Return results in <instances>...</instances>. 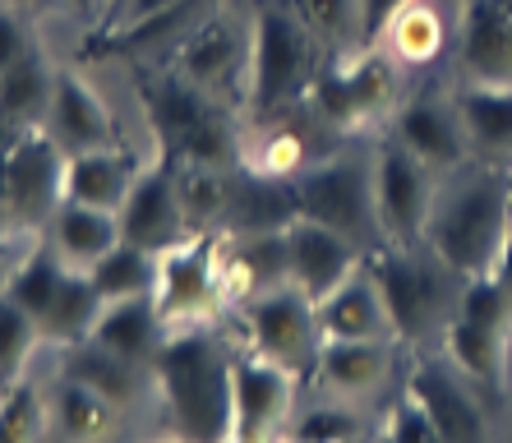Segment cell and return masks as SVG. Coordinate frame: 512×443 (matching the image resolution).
<instances>
[{"label": "cell", "instance_id": "1", "mask_svg": "<svg viewBox=\"0 0 512 443\" xmlns=\"http://www.w3.org/2000/svg\"><path fill=\"white\" fill-rule=\"evenodd\" d=\"M231 365L236 356L203 324L171 328L162 337L153 374L180 443H231V420H236Z\"/></svg>", "mask_w": 512, "mask_h": 443}, {"label": "cell", "instance_id": "2", "mask_svg": "<svg viewBox=\"0 0 512 443\" xmlns=\"http://www.w3.org/2000/svg\"><path fill=\"white\" fill-rule=\"evenodd\" d=\"M508 222V176L499 167H457L434 194L425 222V250L439 254L462 282L489 277Z\"/></svg>", "mask_w": 512, "mask_h": 443}, {"label": "cell", "instance_id": "3", "mask_svg": "<svg viewBox=\"0 0 512 443\" xmlns=\"http://www.w3.org/2000/svg\"><path fill=\"white\" fill-rule=\"evenodd\" d=\"M139 102L148 111L162 162H171V167H213V171H231L245 162V148L236 139L227 107L208 88L190 84L180 70L139 79Z\"/></svg>", "mask_w": 512, "mask_h": 443}, {"label": "cell", "instance_id": "4", "mask_svg": "<svg viewBox=\"0 0 512 443\" xmlns=\"http://www.w3.org/2000/svg\"><path fill=\"white\" fill-rule=\"evenodd\" d=\"M319 47L323 42L286 5H263L250 28V107L259 116H282L305 102L323 65Z\"/></svg>", "mask_w": 512, "mask_h": 443}, {"label": "cell", "instance_id": "5", "mask_svg": "<svg viewBox=\"0 0 512 443\" xmlns=\"http://www.w3.org/2000/svg\"><path fill=\"white\" fill-rule=\"evenodd\" d=\"M365 273L374 277V287L383 296V310L393 319V333L406 342H425L434 328H448V305L457 310L453 296V268L443 264L439 254H420L416 245H379L365 259Z\"/></svg>", "mask_w": 512, "mask_h": 443}, {"label": "cell", "instance_id": "6", "mask_svg": "<svg viewBox=\"0 0 512 443\" xmlns=\"http://www.w3.org/2000/svg\"><path fill=\"white\" fill-rule=\"evenodd\" d=\"M286 185H291L296 217H310V222L346 236L360 250L374 240V231H379V217H374V162L365 167L356 157H328V162H314L300 176H291Z\"/></svg>", "mask_w": 512, "mask_h": 443}, {"label": "cell", "instance_id": "7", "mask_svg": "<svg viewBox=\"0 0 512 443\" xmlns=\"http://www.w3.org/2000/svg\"><path fill=\"white\" fill-rule=\"evenodd\" d=\"M157 314L162 328H194L208 324L227 305L222 282V236L217 231H190V236L157 254Z\"/></svg>", "mask_w": 512, "mask_h": 443}, {"label": "cell", "instance_id": "8", "mask_svg": "<svg viewBox=\"0 0 512 443\" xmlns=\"http://www.w3.org/2000/svg\"><path fill=\"white\" fill-rule=\"evenodd\" d=\"M512 305L494 287V277H471L457 291V310L443 328L448 356L466 374V384L485 388L489 397L503 393V333H508Z\"/></svg>", "mask_w": 512, "mask_h": 443}, {"label": "cell", "instance_id": "9", "mask_svg": "<svg viewBox=\"0 0 512 443\" xmlns=\"http://www.w3.org/2000/svg\"><path fill=\"white\" fill-rule=\"evenodd\" d=\"M305 107L328 130H356L365 120H379L397 107L393 60L379 51H360L346 60H328L314 74Z\"/></svg>", "mask_w": 512, "mask_h": 443}, {"label": "cell", "instance_id": "10", "mask_svg": "<svg viewBox=\"0 0 512 443\" xmlns=\"http://www.w3.org/2000/svg\"><path fill=\"white\" fill-rule=\"evenodd\" d=\"M65 162L70 153L47 125H28L14 139V148L0 157V194L10 227H47L51 213L65 204Z\"/></svg>", "mask_w": 512, "mask_h": 443}, {"label": "cell", "instance_id": "11", "mask_svg": "<svg viewBox=\"0 0 512 443\" xmlns=\"http://www.w3.org/2000/svg\"><path fill=\"white\" fill-rule=\"evenodd\" d=\"M439 194V171H429L402 139L374 153V217L383 245H425V222Z\"/></svg>", "mask_w": 512, "mask_h": 443}, {"label": "cell", "instance_id": "12", "mask_svg": "<svg viewBox=\"0 0 512 443\" xmlns=\"http://www.w3.org/2000/svg\"><path fill=\"white\" fill-rule=\"evenodd\" d=\"M250 351L268 356L273 365L291 370L296 379L314 374L323 351L319 310L300 287H273L250 300Z\"/></svg>", "mask_w": 512, "mask_h": 443}, {"label": "cell", "instance_id": "13", "mask_svg": "<svg viewBox=\"0 0 512 443\" xmlns=\"http://www.w3.org/2000/svg\"><path fill=\"white\" fill-rule=\"evenodd\" d=\"M171 70L208 93H250V33L231 14H208L185 42H176Z\"/></svg>", "mask_w": 512, "mask_h": 443}, {"label": "cell", "instance_id": "14", "mask_svg": "<svg viewBox=\"0 0 512 443\" xmlns=\"http://www.w3.org/2000/svg\"><path fill=\"white\" fill-rule=\"evenodd\" d=\"M231 384H236L231 443H273L277 425L286 420V407H291V393H296V374L273 365L259 351H245L231 365Z\"/></svg>", "mask_w": 512, "mask_h": 443}, {"label": "cell", "instance_id": "15", "mask_svg": "<svg viewBox=\"0 0 512 443\" xmlns=\"http://www.w3.org/2000/svg\"><path fill=\"white\" fill-rule=\"evenodd\" d=\"M282 236H286V282L305 291L314 305L323 296H333L360 264V245H351L346 236L319 227L310 217H296L291 227H282Z\"/></svg>", "mask_w": 512, "mask_h": 443}, {"label": "cell", "instance_id": "16", "mask_svg": "<svg viewBox=\"0 0 512 443\" xmlns=\"http://www.w3.org/2000/svg\"><path fill=\"white\" fill-rule=\"evenodd\" d=\"M406 397L425 411L443 443H485L489 439L480 397L471 393L448 365H439V360H420L416 370H411Z\"/></svg>", "mask_w": 512, "mask_h": 443}, {"label": "cell", "instance_id": "17", "mask_svg": "<svg viewBox=\"0 0 512 443\" xmlns=\"http://www.w3.org/2000/svg\"><path fill=\"white\" fill-rule=\"evenodd\" d=\"M185 236H190V227H185V213H180L171 167L157 162V167L139 171L130 199L120 208V240H130L148 254H162L171 245H180Z\"/></svg>", "mask_w": 512, "mask_h": 443}, {"label": "cell", "instance_id": "18", "mask_svg": "<svg viewBox=\"0 0 512 443\" xmlns=\"http://www.w3.org/2000/svg\"><path fill=\"white\" fill-rule=\"evenodd\" d=\"M397 139H402L429 171H439V176L457 171L466 157H471L457 102H439V97H411V102L397 111Z\"/></svg>", "mask_w": 512, "mask_h": 443}, {"label": "cell", "instance_id": "19", "mask_svg": "<svg viewBox=\"0 0 512 443\" xmlns=\"http://www.w3.org/2000/svg\"><path fill=\"white\" fill-rule=\"evenodd\" d=\"M47 130L56 134V144L74 157V153L111 148V139H116V120H111L107 102H102L79 74L56 70L51 107H47Z\"/></svg>", "mask_w": 512, "mask_h": 443}, {"label": "cell", "instance_id": "20", "mask_svg": "<svg viewBox=\"0 0 512 443\" xmlns=\"http://www.w3.org/2000/svg\"><path fill=\"white\" fill-rule=\"evenodd\" d=\"M314 310H319L323 342H383V337H393V319L383 310L379 287L360 268L346 277L333 296H323Z\"/></svg>", "mask_w": 512, "mask_h": 443}, {"label": "cell", "instance_id": "21", "mask_svg": "<svg viewBox=\"0 0 512 443\" xmlns=\"http://www.w3.org/2000/svg\"><path fill=\"white\" fill-rule=\"evenodd\" d=\"M139 162L125 148H97V153H74L65 162V199L70 204H88L102 213H120L130 199L134 180H139Z\"/></svg>", "mask_w": 512, "mask_h": 443}, {"label": "cell", "instance_id": "22", "mask_svg": "<svg viewBox=\"0 0 512 443\" xmlns=\"http://www.w3.org/2000/svg\"><path fill=\"white\" fill-rule=\"evenodd\" d=\"M462 70L471 84H512V19L485 0H462Z\"/></svg>", "mask_w": 512, "mask_h": 443}, {"label": "cell", "instance_id": "23", "mask_svg": "<svg viewBox=\"0 0 512 443\" xmlns=\"http://www.w3.org/2000/svg\"><path fill=\"white\" fill-rule=\"evenodd\" d=\"M162 337H167V328H162L157 300L153 296H130V300H107V305H102L88 342L107 347L111 356L130 360V365H143V360L157 356Z\"/></svg>", "mask_w": 512, "mask_h": 443}, {"label": "cell", "instance_id": "24", "mask_svg": "<svg viewBox=\"0 0 512 443\" xmlns=\"http://www.w3.org/2000/svg\"><path fill=\"white\" fill-rule=\"evenodd\" d=\"M51 231V250L65 268L74 273H88V268L111 254L120 245V213H102V208H88V204H65L51 213L47 222Z\"/></svg>", "mask_w": 512, "mask_h": 443}, {"label": "cell", "instance_id": "25", "mask_svg": "<svg viewBox=\"0 0 512 443\" xmlns=\"http://www.w3.org/2000/svg\"><path fill=\"white\" fill-rule=\"evenodd\" d=\"M393 370V337L383 342H323L319 351V388L337 397H365Z\"/></svg>", "mask_w": 512, "mask_h": 443}, {"label": "cell", "instance_id": "26", "mask_svg": "<svg viewBox=\"0 0 512 443\" xmlns=\"http://www.w3.org/2000/svg\"><path fill=\"white\" fill-rule=\"evenodd\" d=\"M213 5L217 0H176L167 10L120 24L102 47H88V56H143V51H153V47H176V42H185L213 14Z\"/></svg>", "mask_w": 512, "mask_h": 443}, {"label": "cell", "instance_id": "27", "mask_svg": "<svg viewBox=\"0 0 512 443\" xmlns=\"http://www.w3.org/2000/svg\"><path fill=\"white\" fill-rule=\"evenodd\" d=\"M457 116L476 153H512V84H466L457 93Z\"/></svg>", "mask_w": 512, "mask_h": 443}, {"label": "cell", "instance_id": "28", "mask_svg": "<svg viewBox=\"0 0 512 443\" xmlns=\"http://www.w3.org/2000/svg\"><path fill=\"white\" fill-rule=\"evenodd\" d=\"M51 416H56L60 434L70 443H102L116 434L120 425V407L116 402H107L102 393H93L88 384H79V379H70V374H60L56 388H51Z\"/></svg>", "mask_w": 512, "mask_h": 443}, {"label": "cell", "instance_id": "29", "mask_svg": "<svg viewBox=\"0 0 512 443\" xmlns=\"http://www.w3.org/2000/svg\"><path fill=\"white\" fill-rule=\"evenodd\" d=\"M102 305H107V300L97 296L93 277H88V273H74V268H70V273H65V282H60V296L51 300V310L37 319V328H42V342H56V347L88 342V333H93Z\"/></svg>", "mask_w": 512, "mask_h": 443}, {"label": "cell", "instance_id": "30", "mask_svg": "<svg viewBox=\"0 0 512 443\" xmlns=\"http://www.w3.org/2000/svg\"><path fill=\"white\" fill-rule=\"evenodd\" d=\"M60 374H70V379L88 384L93 393H102L107 402H116L120 411L139 397V365L111 356V351L97 347V342H74V347H65V370Z\"/></svg>", "mask_w": 512, "mask_h": 443}, {"label": "cell", "instance_id": "31", "mask_svg": "<svg viewBox=\"0 0 512 443\" xmlns=\"http://www.w3.org/2000/svg\"><path fill=\"white\" fill-rule=\"evenodd\" d=\"M51 84H56V70H47V60L28 51L0 74V111L14 116L19 125H37V116L47 120Z\"/></svg>", "mask_w": 512, "mask_h": 443}, {"label": "cell", "instance_id": "32", "mask_svg": "<svg viewBox=\"0 0 512 443\" xmlns=\"http://www.w3.org/2000/svg\"><path fill=\"white\" fill-rule=\"evenodd\" d=\"M93 287L102 300H130V296H153L157 287V254L139 250L130 240H120L111 254H102L93 268Z\"/></svg>", "mask_w": 512, "mask_h": 443}, {"label": "cell", "instance_id": "33", "mask_svg": "<svg viewBox=\"0 0 512 443\" xmlns=\"http://www.w3.org/2000/svg\"><path fill=\"white\" fill-rule=\"evenodd\" d=\"M167 167H171V162H167ZM171 180H176V199H180V213H185V227H190V231H213L217 217H227V204H231L227 171L171 167Z\"/></svg>", "mask_w": 512, "mask_h": 443}, {"label": "cell", "instance_id": "34", "mask_svg": "<svg viewBox=\"0 0 512 443\" xmlns=\"http://www.w3.org/2000/svg\"><path fill=\"white\" fill-rule=\"evenodd\" d=\"M383 42H388L393 60H406V65H429V60L443 51V24H439V14L429 10V5L411 0L393 24H388Z\"/></svg>", "mask_w": 512, "mask_h": 443}, {"label": "cell", "instance_id": "35", "mask_svg": "<svg viewBox=\"0 0 512 443\" xmlns=\"http://www.w3.org/2000/svg\"><path fill=\"white\" fill-rule=\"evenodd\" d=\"M37 342H42L37 319L14 296H5V291H0V388H10V384H19V379H24Z\"/></svg>", "mask_w": 512, "mask_h": 443}, {"label": "cell", "instance_id": "36", "mask_svg": "<svg viewBox=\"0 0 512 443\" xmlns=\"http://www.w3.org/2000/svg\"><path fill=\"white\" fill-rule=\"evenodd\" d=\"M323 47L346 51L360 42V0H282Z\"/></svg>", "mask_w": 512, "mask_h": 443}, {"label": "cell", "instance_id": "37", "mask_svg": "<svg viewBox=\"0 0 512 443\" xmlns=\"http://www.w3.org/2000/svg\"><path fill=\"white\" fill-rule=\"evenodd\" d=\"M65 273L70 268L56 259V250H33L24 259V264L14 268V277H10V287H5V296H14L19 305H24L33 319H42V314L51 310V300L60 296V282H65Z\"/></svg>", "mask_w": 512, "mask_h": 443}, {"label": "cell", "instance_id": "38", "mask_svg": "<svg viewBox=\"0 0 512 443\" xmlns=\"http://www.w3.org/2000/svg\"><path fill=\"white\" fill-rule=\"evenodd\" d=\"M250 171L254 176H268V180H291L305 171L310 162V144H305V134L291 125V120H277L273 130L263 134L259 144L250 148Z\"/></svg>", "mask_w": 512, "mask_h": 443}, {"label": "cell", "instance_id": "39", "mask_svg": "<svg viewBox=\"0 0 512 443\" xmlns=\"http://www.w3.org/2000/svg\"><path fill=\"white\" fill-rule=\"evenodd\" d=\"M47 397L37 393L28 379L10 384L0 393V443H42L47 434Z\"/></svg>", "mask_w": 512, "mask_h": 443}, {"label": "cell", "instance_id": "40", "mask_svg": "<svg viewBox=\"0 0 512 443\" xmlns=\"http://www.w3.org/2000/svg\"><path fill=\"white\" fill-rule=\"evenodd\" d=\"M351 439H365V425L342 407L310 411V416L291 430V443H351Z\"/></svg>", "mask_w": 512, "mask_h": 443}, {"label": "cell", "instance_id": "41", "mask_svg": "<svg viewBox=\"0 0 512 443\" xmlns=\"http://www.w3.org/2000/svg\"><path fill=\"white\" fill-rule=\"evenodd\" d=\"M388 443H443L439 430L429 425L425 411L406 397V402H397L393 416H388Z\"/></svg>", "mask_w": 512, "mask_h": 443}, {"label": "cell", "instance_id": "42", "mask_svg": "<svg viewBox=\"0 0 512 443\" xmlns=\"http://www.w3.org/2000/svg\"><path fill=\"white\" fill-rule=\"evenodd\" d=\"M411 0H360V42H383L388 24L406 10Z\"/></svg>", "mask_w": 512, "mask_h": 443}, {"label": "cell", "instance_id": "43", "mask_svg": "<svg viewBox=\"0 0 512 443\" xmlns=\"http://www.w3.org/2000/svg\"><path fill=\"white\" fill-rule=\"evenodd\" d=\"M28 33H24V24H19V14L14 10H0V74L10 70L19 56H28Z\"/></svg>", "mask_w": 512, "mask_h": 443}, {"label": "cell", "instance_id": "44", "mask_svg": "<svg viewBox=\"0 0 512 443\" xmlns=\"http://www.w3.org/2000/svg\"><path fill=\"white\" fill-rule=\"evenodd\" d=\"M489 277H494V287H499L503 300L512 305V204H508V222H503V240H499V254H494Z\"/></svg>", "mask_w": 512, "mask_h": 443}, {"label": "cell", "instance_id": "45", "mask_svg": "<svg viewBox=\"0 0 512 443\" xmlns=\"http://www.w3.org/2000/svg\"><path fill=\"white\" fill-rule=\"evenodd\" d=\"M24 130H28V125H19V120H14V116H5V111H0V157L10 153V148H14V139H19V134H24Z\"/></svg>", "mask_w": 512, "mask_h": 443}, {"label": "cell", "instance_id": "46", "mask_svg": "<svg viewBox=\"0 0 512 443\" xmlns=\"http://www.w3.org/2000/svg\"><path fill=\"white\" fill-rule=\"evenodd\" d=\"M167 5H176V0H134V14H130V19H143V14H157V10H167Z\"/></svg>", "mask_w": 512, "mask_h": 443}, {"label": "cell", "instance_id": "47", "mask_svg": "<svg viewBox=\"0 0 512 443\" xmlns=\"http://www.w3.org/2000/svg\"><path fill=\"white\" fill-rule=\"evenodd\" d=\"M33 5H37V0H0V10H14V14H19V10H33Z\"/></svg>", "mask_w": 512, "mask_h": 443}, {"label": "cell", "instance_id": "48", "mask_svg": "<svg viewBox=\"0 0 512 443\" xmlns=\"http://www.w3.org/2000/svg\"><path fill=\"white\" fill-rule=\"evenodd\" d=\"M485 5H494V10H503L512 19V0H485Z\"/></svg>", "mask_w": 512, "mask_h": 443}, {"label": "cell", "instance_id": "49", "mask_svg": "<svg viewBox=\"0 0 512 443\" xmlns=\"http://www.w3.org/2000/svg\"><path fill=\"white\" fill-rule=\"evenodd\" d=\"M0 227H10V213H5V194H0Z\"/></svg>", "mask_w": 512, "mask_h": 443}, {"label": "cell", "instance_id": "50", "mask_svg": "<svg viewBox=\"0 0 512 443\" xmlns=\"http://www.w3.org/2000/svg\"><path fill=\"white\" fill-rule=\"evenodd\" d=\"M74 10H93V0H70Z\"/></svg>", "mask_w": 512, "mask_h": 443}, {"label": "cell", "instance_id": "51", "mask_svg": "<svg viewBox=\"0 0 512 443\" xmlns=\"http://www.w3.org/2000/svg\"><path fill=\"white\" fill-rule=\"evenodd\" d=\"M508 204H512V176H508Z\"/></svg>", "mask_w": 512, "mask_h": 443}, {"label": "cell", "instance_id": "52", "mask_svg": "<svg viewBox=\"0 0 512 443\" xmlns=\"http://www.w3.org/2000/svg\"><path fill=\"white\" fill-rule=\"evenodd\" d=\"M351 443H365V439H351Z\"/></svg>", "mask_w": 512, "mask_h": 443}, {"label": "cell", "instance_id": "53", "mask_svg": "<svg viewBox=\"0 0 512 443\" xmlns=\"http://www.w3.org/2000/svg\"><path fill=\"white\" fill-rule=\"evenodd\" d=\"M0 393H5V388H0Z\"/></svg>", "mask_w": 512, "mask_h": 443}]
</instances>
